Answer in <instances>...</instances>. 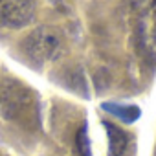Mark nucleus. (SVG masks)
Masks as SVG:
<instances>
[{
	"instance_id": "1",
	"label": "nucleus",
	"mask_w": 156,
	"mask_h": 156,
	"mask_svg": "<svg viewBox=\"0 0 156 156\" xmlns=\"http://www.w3.org/2000/svg\"><path fill=\"white\" fill-rule=\"evenodd\" d=\"M61 48H62V37L51 26H41L26 39L28 55L33 59H39V61L55 59L59 55Z\"/></svg>"
},
{
	"instance_id": "2",
	"label": "nucleus",
	"mask_w": 156,
	"mask_h": 156,
	"mask_svg": "<svg viewBox=\"0 0 156 156\" xmlns=\"http://www.w3.org/2000/svg\"><path fill=\"white\" fill-rule=\"evenodd\" d=\"M35 0H0V26L20 30L35 19Z\"/></svg>"
},
{
	"instance_id": "3",
	"label": "nucleus",
	"mask_w": 156,
	"mask_h": 156,
	"mask_svg": "<svg viewBox=\"0 0 156 156\" xmlns=\"http://www.w3.org/2000/svg\"><path fill=\"white\" fill-rule=\"evenodd\" d=\"M103 127L108 134V156H121L129 143L127 134L119 127L112 125L110 121H103Z\"/></svg>"
},
{
	"instance_id": "4",
	"label": "nucleus",
	"mask_w": 156,
	"mask_h": 156,
	"mask_svg": "<svg viewBox=\"0 0 156 156\" xmlns=\"http://www.w3.org/2000/svg\"><path fill=\"white\" fill-rule=\"evenodd\" d=\"M103 108L107 112H110L112 116H118V119L125 121V123H132L140 118V108L132 107V105H116V103H105Z\"/></svg>"
},
{
	"instance_id": "5",
	"label": "nucleus",
	"mask_w": 156,
	"mask_h": 156,
	"mask_svg": "<svg viewBox=\"0 0 156 156\" xmlns=\"http://www.w3.org/2000/svg\"><path fill=\"white\" fill-rule=\"evenodd\" d=\"M77 140H79V141H77V145L83 147V149H81V152H83L85 156H88V154H90V149H88V140H85V130H81V132H79Z\"/></svg>"
}]
</instances>
